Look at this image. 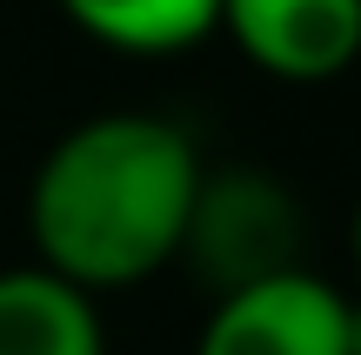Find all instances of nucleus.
<instances>
[{
  "instance_id": "obj_1",
  "label": "nucleus",
  "mask_w": 361,
  "mask_h": 355,
  "mask_svg": "<svg viewBox=\"0 0 361 355\" xmlns=\"http://www.w3.org/2000/svg\"><path fill=\"white\" fill-rule=\"evenodd\" d=\"M201 174V148L161 114H94L67 128L27 188L34 268L80 295L147 282L180 262Z\"/></svg>"
},
{
  "instance_id": "obj_6",
  "label": "nucleus",
  "mask_w": 361,
  "mask_h": 355,
  "mask_svg": "<svg viewBox=\"0 0 361 355\" xmlns=\"http://www.w3.org/2000/svg\"><path fill=\"white\" fill-rule=\"evenodd\" d=\"M54 7L114 54H188L221 34V0H54Z\"/></svg>"
},
{
  "instance_id": "obj_3",
  "label": "nucleus",
  "mask_w": 361,
  "mask_h": 355,
  "mask_svg": "<svg viewBox=\"0 0 361 355\" xmlns=\"http://www.w3.org/2000/svg\"><path fill=\"white\" fill-rule=\"evenodd\" d=\"M194 355H348V295L308 268L221 295Z\"/></svg>"
},
{
  "instance_id": "obj_7",
  "label": "nucleus",
  "mask_w": 361,
  "mask_h": 355,
  "mask_svg": "<svg viewBox=\"0 0 361 355\" xmlns=\"http://www.w3.org/2000/svg\"><path fill=\"white\" fill-rule=\"evenodd\" d=\"M348 355H361V302H348Z\"/></svg>"
},
{
  "instance_id": "obj_2",
  "label": "nucleus",
  "mask_w": 361,
  "mask_h": 355,
  "mask_svg": "<svg viewBox=\"0 0 361 355\" xmlns=\"http://www.w3.org/2000/svg\"><path fill=\"white\" fill-rule=\"evenodd\" d=\"M180 262L207 295H241L301 268V201L261 168H207L188 208Z\"/></svg>"
},
{
  "instance_id": "obj_8",
  "label": "nucleus",
  "mask_w": 361,
  "mask_h": 355,
  "mask_svg": "<svg viewBox=\"0 0 361 355\" xmlns=\"http://www.w3.org/2000/svg\"><path fill=\"white\" fill-rule=\"evenodd\" d=\"M355 262H361V208H355Z\"/></svg>"
},
{
  "instance_id": "obj_5",
  "label": "nucleus",
  "mask_w": 361,
  "mask_h": 355,
  "mask_svg": "<svg viewBox=\"0 0 361 355\" xmlns=\"http://www.w3.org/2000/svg\"><path fill=\"white\" fill-rule=\"evenodd\" d=\"M0 355H107L94 295L47 268H0Z\"/></svg>"
},
{
  "instance_id": "obj_4",
  "label": "nucleus",
  "mask_w": 361,
  "mask_h": 355,
  "mask_svg": "<svg viewBox=\"0 0 361 355\" xmlns=\"http://www.w3.org/2000/svg\"><path fill=\"white\" fill-rule=\"evenodd\" d=\"M221 34L274 80H335L361 61V0H221Z\"/></svg>"
}]
</instances>
